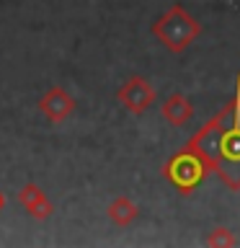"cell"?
<instances>
[{
	"instance_id": "cell-4",
	"label": "cell",
	"mask_w": 240,
	"mask_h": 248,
	"mask_svg": "<svg viewBox=\"0 0 240 248\" xmlns=\"http://www.w3.org/2000/svg\"><path fill=\"white\" fill-rule=\"evenodd\" d=\"M116 101H119L129 114L139 116L155 104V85L142 75H132L129 80L116 91Z\"/></svg>"
},
{
	"instance_id": "cell-7",
	"label": "cell",
	"mask_w": 240,
	"mask_h": 248,
	"mask_svg": "<svg viewBox=\"0 0 240 248\" xmlns=\"http://www.w3.org/2000/svg\"><path fill=\"white\" fill-rule=\"evenodd\" d=\"M18 202L36 217V220H44V217L52 215V202L46 199L44 191L39 189V186H34V184L23 186V189L18 191Z\"/></svg>"
},
{
	"instance_id": "cell-9",
	"label": "cell",
	"mask_w": 240,
	"mask_h": 248,
	"mask_svg": "<svg viewBox=\"0 0 240 248\" xmlns=\"http://www.w3.org/2000/svg\"><path fill=\"white\" fill-rule=\"evenodd\" d=\"M204 243L209 248H232L238 243V238L232 235L230 228H225V225H217V228L209 230V235L204 238Z\"/></svg>"
},
{
	"instance_id": "cell-3",
	"label": "cell",
	"mask_w": 240,
	"mask_h": 248,
	"mask_svg": "<svg viewBox=\"0 0 240 248\" xmlns=\"http://www.w3.org/2000/svg\"><path fill=\"white\" fill-rule=\"evenodd\" d=\"M212 173V166L207 163L204 155H199L191 147H181L176 155H170V160L163 166V176L181 197H189L207 181V176Z\"/></svg>"
},
{
	"instance_id": "cell-2",
	"label": "cell",
	"mask_w": 240,
	"mask_h": 248,
	"mask_svg": "<svg viewBox=\"0 0 240 248\" xmlns=\"http://www.w3.org/2000/svg\"><path fill=\"white\" fill-rule=\"evenodd\" d=\"M199 34H201V23L181 3H173L152 23V36L173 54H181L183 49H189V44Z\"/></svg>"
},
{
	"instance_id": "cell-1",
	"label": "cell",
	"mask_w": 240,
	"mask_h": 248,
	"mask_svg": "<svg viewBox=\"0 0 240 248\" xmlns=\"http://www.w3.org/2000/svg\"><path fill=\"white\" fill-rule=\"evenodd\" d=\"M186 147L204 155L227 189L240 191V75L235 80V96L194 132Z\"/></svg>"
},
{
	"instance_id": "cell-5",
	"label": "cell",
	"mask_w": 240,
	"mask_h": 248,
	"mask_svg": "<svg viewBox=\"0 0 240 248\" xmlns=\"http://www.w3.org/2000/svg\"><path fill=\"white\" fill-rule=\"evenodd\" d=\"M39 108L42 114H46L49 122H62L75 111V98L62 88H49L39 101Z\"/></svg>"
},
{
	"instance_id": "cell-6",
	"label": "cell",
	"mask_w": 240,
	"mask_h": 248,
	"mask_svg": "<svg viewBox=\"0 0 240 248\" xmlns=\"http://www.w3.org/2000/svg\"><path fill=\"white\" fill-rule=\"evenodd\" d=\"M160 114H163V119H165L170 127H183V124L191 122L194 106H191V101L186 98L183 93H170V96L163 101Z\"/></svg>"
},
{
	"instance_id": "cell-8",
	"label": "cell",
	"mask_w": 240,
	"mask_h": 248,
	"mask_svg": "<svg viewBox=\"0 0 240 248\" xmlns=\"http://www.w3.org/2000/svg\"><path fill=\"white\" fill-rule=\"evenodd\" d=\"M137 215H139V207L129 197H116L108 204V220L114 225H119V228H129L137 220Z\"/></svg>"
},
{
	"instance_id": "cell-10",
	"label": "cell",
	"mask_w": 240,
	"mask_h": 248,
	"mask_svg": "<svg viewBox=\"0 0 240 248\" xmlns=\"http://www.w3.org/2000/svg\"><path fill=\"white\" fill-rule=\"evenodd\" d=\"M3 204H5V199H3V194H0V209H3Z\"/></svg>"
}]
</instances>
